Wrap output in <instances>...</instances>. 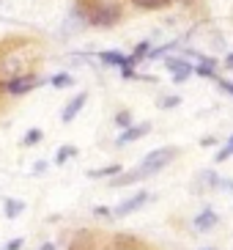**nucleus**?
<instances>
[{"label":"nucleus","instance_id":"nucleus-10","mask_svg":"<svg viewBox=\"0 0 233 250\" xmlns=\"http://www.w3.org/2000/svg\"><path fill=\"white\" fill-rule=\"evenodd\" d=\"M99 58H102V63H107V66H126V55L118 50H104L99 52Z\"/></svg>","mask_w":233,"mask_h":250},{"label":"nucleus","instance_id":"nucleus-8","mask_svg":"<svg viewBox=\"0 0 233 250\" xmlns=\"http://www.w3.org/2000/svg\"><path fill=\"white\" fill-rule=\"evenodd\" d=\"M217 223H219V214L214 212V209H203V212L195 217V228H197V231H212Z\"/></svg>","mask_w":233,"mask_h":250},{"label":"nucleus","instance_id":"nucleus-14","mask_svg":"<svg viewBox=\"0 0 233 250\" xmlns=\"http://www.w3.org/2000/svg\"><path fill=\"white\" fill-rule=\"evenodd\" d=\"M6 217L8 220H14V217H19L22 212H25V204H22V201H17V198H6Z\"/></svg>","mask_w":233,"mask_h":250},{"label":"nucleus","instance_id":"nucleus-13","mask_svg":"<svg viewBox=\"0 0 233 250\" xmlns=\"http://www.w3.org/2000/svg\"><path fill=\"white\" fill-rule=\"evenodd\" d=\"M173 0H132V6L143 8V11H156V8H168Z\"/></svg>","mask_w":233,"mask_h":250},{"label":"nucleus","instance_id":"nucleus-21","mask_svg":"<svg viewBox=\"0 0 233 250\" xmlns=\"http://www.w3.org/2000/svg\"><path fill=\"white\" fill-rule=\"evenodd\" d=\"M178 104H181V96H165V99H159L162 110H170V107H178Z\"/></svg>","mask_w":233,"mask_h":250},{"label":"nucleus","instance_id":"nucleus-9","mask_svg":"<svg viewBox=\"0 0 233 250\" xmlns=\"http://www.w3.org/2000/svg\"><path fill=\"white\" fill-rule=\"evenodd\" d=\"M69 250H94V234L91 231H77L69 242Z\"/></svg>","mask_w":233,"mask_h":250},{"label":"nucleus","instance_id":"nucleus-19","mask_svg":"<svg viewBox=\"0 0 233 250\" xmlns=\"http://www.w3.org/2000/svg\"><path fill=\"white\" fill-rule=\"evenodd\" d=\"M231 157H233V135H231V140H228L225 146L217 151V162H225V160H231Z\"/></svg>","mask_w":233,"mask_h":250},{"label":"nucleus","instance_id":"nucleus-26","mask_svg":"<svg viewBox=\"0 0 233 250\" xmlns=\"http://www.w3.org/2000/svg\"><path fill=\"white\" fill-rule=\"evenodd\" d=\"M225 69H233V52H231V55L225 58Z\"/></svg>","mask_w":233,"mask_h":250},{"label":"nucleus","instance_id":"nucleus-28","mask_svg":"<svg viewBox=\"0 0 233 250\" xmlns=\"http://www.w3.org/2000/svg\"><path fill=\"white\" fill-rule=\"evenodd\" d=\"M173 3H184V6H190L192 0H173Z\"/></svg>","mask_w":233,"mask_h":250},{"label":"nucleus","instance_id":"nucleus-22","mask_svg":"<svg viewBox=\"0 0 233 250\" xmlns=\"http://www.w3.org/2000/svg\"><path fill=\"white\" fill-rule=\"evenodd\" d=\"M22 245H25V242H22V239H11V242H8V245H6V248H3V250H22Z\"/></svg>","mask_w":233,"mask_h":250},{"label":"nucleus","instance_id":"nucleus-1","mask_svg":"<svg viewBox=\"0 0 233 250\" xmlns=\"http://www.w3.org/2000/svg\"><path fill=\"white\" fill-rule=\"evenodd\" d=\"M74 20H80L82 25H91V28H113V25L121 22L124 17V8L118 3H77L72 11Z\"/></svg>","mask_w":233,"mask_h":250},{"label":"nucleus","instance_id":"nucleus-7","mask_svg":"<svg viewBox=\"0 0 233 250\" xmlns=\"http://www.w3.org/2000/svg\"><path fill=\"white\" fill-rule=\"evenodd\" d=\"M85 102H88V94H77V96H72V99L66 102V107L60 110V121H63V124L74 121V118L80 116V110L85 107Z\"/></svg>","mask_w":233,"mask_h":250},{"label":"nucleus","instance_id":"nucleus-20","mask_svg":"<svg viewBox=\"0 0 233 250\" xmlns=\"http://www.w3.org/2000/svg\"><path fill=\"white\" fill-rule=\"evenodd\" d=\"M116 124H118V126H124V129H126V126L135 124V118H132V113H129V110H121V113L116 116Z\"/></svg>","mask_w":233,"mask_h":250},{"label":"nucleus","instance_id":"nucleus-11","mask_svg":"<svg viewBox=\"0 0 233 250\" xmlns=\"http://www.w3.org/2000/svg\"><path fill=\"white\" fill-rule=\"evenodd\" d=\"M135 182H140L137 168H135V170H126V173H118L116 179H110V187H126V184H135Z\"/></svg>","mask_w":233,"mask_h":250},{"label":"nucleus","instance_id":"nucleus-16","mask_svg":"<svg viewBox=\"0 0 233 250\" xmlns=\"http://www.w3.org/2000/svg\"><path fill=\"white\" fill-rule=\"evenodd\" d=\"M41 138H44V132L39 129V126H33V129H28V132L22 135V146H36Z\"/></svg>","mask_w":233,"mask_h":250},{"label":"nucleus","instance_id":"nucleus-25","mask_svg":"<svg viewBox=\"0 0 233 250\" xmlns=\"http://www.w3.org/2000/svg\"><path fill=\"white\" fill-rule=\"evenodd\" d=\"M44 170H47V162H44V160H39L36 165H33V173H44Z\"/></svg>","mask_w":233,"mask_h":250},{"label":"nucleus","instance_id":"nucleus-29","mask_svg":"<svg viewBox=\"0 0 233 250\" xmlns=\"http://www.w3.org/2000/svg\"><path fill=\"white\" fill-rule=\"evenodd\" d=\"M200 250H217V248H200Z\"/></svg>","mask_w":233,"mask_h":250},{"label":"nucleus","instance_id":"nucleus-5","mask_svg":"<svg viewBox=\"0 0 233 250\" xmlns=\"http://www.w3.org/2000/svg\"><path fill=\"white\" fill-rule=\"evenodd\" d=\"M151 198H154L151 192L143 190V192H137V195L126 198L124 204H118V206H116V212H113V214H118V217H126V214H132V212H137V209H143V206H146Z\"/></svg>","mask_w":233,"mask_h":250},{"label":"nucleus","instance_id":"nucleus-17","mask_svg":"<svg viewBox=\"0 0 233 250\" xmlns=\"http://www.w3.org/2000/svg\"><path fill=\"white\" fill-rule=\"evenodd\" d=\"M72 157H77V146H60L58 154H55V162H58V165H63V162L72 160Z\"/></svg>","mask_w":233,"mask_h":250},{"label":"nucleus","instance_id":"nucleus-18","mask_svg":"<svg viewBox=\"0 0 233 250\" xmlns=\"http://www.w3.org/2000/svg\"><path fill=\"white\" fill-rule=\"evenodd\" d=\"M50 83L55 85V88H69V85L74 83V77H72L69 72H58V74H55V77H52Z\"/></svg>","mask_w":233,"mask_h":250},{"label":"nucleus","instance_id":"nucleus-23","mask_svg":"<svg viewBox=\"0 0 233 250\" xmlns=\"http://www.w3.org/2000/svg\"><path fill=\"white\" fill-rule=\"evenodd\" d=\"M217 187L219 190H231L233 192V182H228V179H217Z\"/></svg>","mask_w":233,"mask_h":250},{"label":"nucleus","instance_id":"nucleus-24","mask_svg":"<svg viewBox=\"0 0 233 250\" xmlns=\"http://www.w3.org/2000/svg\"><path fill=\"white\" fill-rule=\"evenodd\" d=\"M214 80H217V83H219V88H225V91H228V94H231V96H233V83H228V80H219V77H214Z\"/></svg>","mask_w":233,"mask_h":250},{"label":"nucleus","instance_id":"nucleus-4","mask_svg":"<svg viewBox=\"0 0 233 250\" xmlns=\"http://www.w3.org/2000/svg\"><path fill=\"white\" fill-rule=\"evenodd\" d=\"M165 66H168L173 83H184V80H190L192 74H195V66H192L190 61H184V58H165Z\"/></svg>","mask_w":233,"mask_h":250},{"label":"nucleus","instance_id":"nucleus-27","mask_svg":"<svg viewBox=\"0 0 233 250\" xmlns=\"http://www.w3.org/2000/svg\"><path fill=\"white\" fill-rule=\"evenodd\" d=\"M41 250H55V245H50V242H44V245H41Z\"/></svg>","mask_w":233,"mask_h":250},{"label":"nucleus","instance_id":"nucleus-15","mask_svg":"<svg viewBox=\"0 0 233 250\" xmlns=\"http://www.w3.org/2000/svg\"><path fill=\"white\" fill-rule=\"evenodd\" d=\"M121 173V165H104V168H96V170H88L91 179H104V176H118Z\"/></svg>","mask_w":233,"mask_h":250},{"label":"nucleus","instance_id":"nucleus-12","mask_svg":"<svg viewBox=\"0 0 233 250\" xmlns=\"http://www.w3.org/2000/svg\"><path fill=\"white\" fill-rule=\"evenodd\" d=\"M148 42H140L137 47H135V52H132V55H126V66H132L135 69V63H140V61L143 58H148Z\"/></svg>","mask_w":233,"mask_h":250},{"label":"nucleus","instance_id":"nucleus-2","mask_svg":"<svg viewBox=\"0 0 233 250\" xmlns=\"http://www.w3.org/2000/svg\"><path fill=\"white\" fill-rule=\"evenodd\" d=\"M175 157H178V148H175V146H162V148H154V151H148V154L143 157V162L137 165L140 179H148V176H154V173L165 170L170 162L175 160Z\"/></svg>","mask_w":233,"mask_h":250},{"label":"nucleus","instance_id":"nucleus-3","mask_svg":"<svg viewBox=\"0 0 233 250\" xmlns=\"http://www.w3.org/2000/svg\"><path fill=\"white\" fill-rule=\"evenodd\" d=\"M36 85H39L36 74H17V77H11L8 83H3V88H6L8 94H14V96L28 94V91H33Z\"/></svg>","mask_w":233,"mask_h":250},{"label":"nucleus","instance_id":"nucleus-6","mask_svg":"<svg viewBox=\"0 0 233 250\" xmlns=\"http://www.w3.org/2000/svg\"><path fill=\"white\" fill-rule=\"evenodd\" d=\"M151 132V124H146V121H143V124H132V126H126L124 132L118 135V146H126V143H135V140H140V138H146V135Z\"/></svg>","mask_w":233,"mask_h":250}]
</instances>
